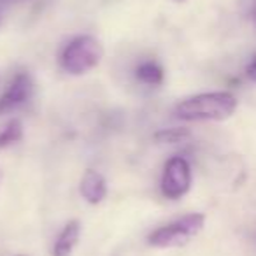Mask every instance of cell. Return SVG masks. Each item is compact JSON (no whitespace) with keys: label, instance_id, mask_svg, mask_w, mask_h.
Wrapping results in <instances>:
<instances>
[{"label":"cell","instance_id":"obj_2","mask_svg":"<svg viewBox=\"0 0 256 256\" xmlns=\"http://www.w3.org/2000/svg\"><path fill=\"white\" fill-rule=\"evenodd\" d=\"M104 58V46L93 36H78L62 50L60 65L67 74L82 76L93 70Z\"/></svg>","mask_w":256,"mask_h":256},{"label":"cell","instance_id":"obj_10","mask_svg":"<svg viewBox=\"0 0 256 256\" xmlns=\"http://www.w3.org/2000/svg\"><path fill=\"white\" fill-rule=\"evenodd\" d=\"M22 137H23V124L22 121L14 118V120H11L0 130V150L22 140Z\"/></svg>","mask_w":256,"mask_h":256},{"label":"cell","instance_id":"obj_7","mask_svg":"<svg viewBox=\"0 0 256 256\" xmlns=\"http://www.w3.org/2000/svg\"><path fill=\"white\" fill-rule=\"evenodd\" d=\"M79 235H81V223L78 220L68 221L58 235V240L53 248V256H70L72 249L79 240Z\"/></svg>","mask_w":256,"mask_h":256},{"label":"cell","instance_id":"obj_13","mask_svg":"<svg viewBox=\"0 0 256 256\" xmlns=\"http://www.w3.org/2000/svg\"><path fill=\"white\" fill-rule=\"evenodd\" d=\"M20 256H26V254H20Z\"/></svg>","mask_w":256,"mask_h":256},{"label":"cell","instance_id":"obj_12","mask_svg":"<svg viewBox=\"0 0 256 256\" xmlns=\"http://www.w3.org/2000/svg\"><path fill=\"white\" fill-rule=\"evenodd\" d=\"M176 2H184V0H176Z\"/></svg>","mask_w":256,"mask_h":256},{"label":"cell","instance_id":"obj_11","mask_svg":"<svg viewBox=\"0 0 256 256\" xmlns=\"http://www.w3.org/2000/svg\"><path fill=\"white\" fill-rule=\"evenodd\" d=\"M248 78L251 79V81L256 82V54H254V58H252L251 64H249V67H248Z\"/></svg>","mask_w":256,"mask_h":256},{"label":"cell","instance_id":"obj_8","mask_svg":"<svg viewBox=\"0 0 256 256\" xmlns=\"http://www.w3.org/2000/svg\"><path fill=\"white\" fill-rule=\"evenodd\" d=\"M136 78L150 86H160L164 82V68L156 62H144L136 68Z\"/></svg>","mask_w":256,"mask_h":256},{"label":"cell","instance_id":"obj_1","mask_svg":"<svg viewBox=\"0 0 256 256\" xmlns=\"http://www.w3.org/2000/svg\"><path fill=\"white\" fill-rule=\"evenodd\" d=\"M237 109V98L228 92L198 93L176 106V118L184 121H223Z\"/></svg>","mask_w":256,"mask_h":256},{"label":"cell","instance_id":"obj_9","mask_svg":"<svg viewBox=\"0 0 256 256\" xmlns=\"http://www.w3.org/2000/svg\"><path fill=\"white\" fill-rule=\"evenodd\" d=\"M190 137H192V132L188 128H164L154 134L153 139L156 144H178L184 142Z\"/></svg>","mask_w":256,"mask_h":256},{"label":"cell","instance_id":"obj_4","mask_svg":"<svg viewBox=\"0 0 256 256\" xmlns=\"http://www.w3.org/2000/svg\"><path fill=\"white\" fill-rule=\"evenodd\" d=\"M192 188V167L182 156L167 160L162 176V195L168 200H179Z\"/></svg>","mask_w":256,"mask_h":256},{"label":"cell","instance_id":"obj_5","mask_svg":"<svg viewBox=\"0 0 256 256\" xmlns=\"http://www.w3.org/2000/svg\"><path fill=\"white\" fill-rule=\"evenodd\" d=\"M32 93H34V81L30 78V74H26V72L16 74L14 79L11 81V84L8 86V90L0 95V116L11 112L16 107L25 104L32 96Z\"/></svg>","mask_w":256,"mask_h":256},{"label":"cell","instance_id":"obj_3","mask_svg":"<svg viewBox=\"0 0 256 256\" xmlns=\"http://www.w3.org/2000/svg\"><path fill=\"white\" fill-rule=\"evenodd\" d=\"M206 223V216L200 212H192L179 218L170 224H165L148 235V244L153 248H181L186 246L195 235H198Z\"/></svg>","mask_w":256,"mask_h":256},{"label":"cell","instance_id":"obj_6","mask_svg":"<svg viewBox=\"0 0 256 256\" xmlns=\"http://www.w3.org/2000/svg\"><path fill=\"white\" fill-rule=\"evenodd\" d=\"M79 192H81V196L92 206H96L100 204L107 195V184L106 179L100 172L93 170V168H88L84 172L81 179V184H79Z\"/></svg>","mask_w":256,"mask_h":256}]
</instances>
